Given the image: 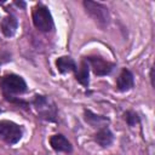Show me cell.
<instances>
[{"instance_id": "1", "label": "cell", "mask_w": 155, "mask_h": 155, "mask_svg": "<svg viewBox=\"0 0 155 155\" xmlns=\"http://www.w3.org/2000/svg\"><path fill=\"white\" fill-rule=\"evenodd\" d=\"M84 6L86 8V12L94 19V22L101 25L102 28L107 27L109 23V13L105 6H103L99 2H94V1H84Z\"/></svg>"}, {"instance_id": "2", "label": "cell", "mask_w": 155, "mask_h": 155, "mask_svg": "<svg viewBox=\"0 0 155 155\" xmlns=\"http://www.w3.org/2000/svg\"><path fill=\"white\" fill-rule=\"evenodd\" d=\"M33 22L41 31H50L53 28V21L50 11L44 5H36L33 10Z\"/></svg>"}, {"instance_id": "3", "label": "cell", "mask_w": 155, "mask_h": 155, "mask_svg": "<svg viewBox=\"0 0 155 155\" xmlns=\"http://www.w3.org/2000/svg\"><path fill=\"white\" fill-rule=\"evenodd\" d=\"M0 87L5 93H23L27 90L25 81L15 74L2 76L0 79Z\"/></svg>"}, {"instance_id": "4", "label": "cell", "mask_w": 155, "mask_h": 155, "mask_svg": "<svg viewBox=\"0 0 155 155\" xmlns=\"http://www.w3.org/2000/svg\"><path fill=\"white\" fill-rule=\"evenodd\" d=\"M0 137L10 144L17 143L22 137L21 127L12 121H0Z\"/></svg>"}, {"instance_id": "5", "label": "cell", "mask_w": 155, "mask_h": 155, "mask_svg": "<svg viewBox=\"0 0 155 155\" xmlns=\"http://www.w3.org/2000/svg\"><path fill=\"white\" fill-rule=\"evenodd\" d=\"M91 68L93 69V73L96 75H105L108 73H110V70L113 69V64L109 63L108 61L103 59L102 57H97V56H92L87 58Z\"/></svg>"}, {"instance_id": "6", "label": "cell", "mask_w": 155, "mask_h": 155, "mask_svg": "<svg viewBox=\"0 0 155 155\" xmlns=\"http://www.w3.org/2000/svg\"><path fill=\"white\" fill-rule=\"evenodd\" d=\"M50 143L52 145V148L57 151H64V153H68L71 150V145L69 143V140L62 136V134H54L51 137L50 139Z\"/></svg>"}, {"instance_id": "7", "label": "cell", "mask_w": 155, "mask_h": 155, "mask_svg": "<svg viewBox=\"0 0 155 155\" xmlns=\"http://www.w3.org/2000/svg\"><path fill=\"white\" fill-rule=\"evenodd\" d=\"M17 29V19L13 16H6L1 21V31L5 36H12Z\"/></svg>"}, {"instance_id": "8", "label": "cell", "mask_w": 155, "mask_h": 155, "mask_svg": "<svg viewBox=\"0 0 155 155\" xmlns=\"http://www.w3.org/2000/svg\"><path fill=\"white\" fill-rule=\"evenodd\" d=\"M133 86V75L131 71L124 69L117 78V88L120 91H127Z\"/></svg>"}, {"instance_id": "9", "label": "cell", "mask_w": 155, "mask_h": 155, "mask_svg": "<svg viewBox=\"0 0 155 155\" xmlns=\"http://www.w3.org/2000/svg\"><path fill=\"white\" fill-rule=\"evenodd\" d=\"M75 76H76V80L81 85H84V86L88 85V64H87V62L82 61L80 63L78 69H75Z\"/></svg>"}, {"instance_id": "10", "label": "cell", "mask_w": 155, "mask_h": 155, "mask_svg": "<svg viewBox=\"0 0 155 155\" xmlns=\"http://www.w3.org/2000/svg\"><path fill=\"white\" fill-rule=\"evenodd\" d=\"M57 69L61 73H68L71 70H75V63L70 57H61L56 62Z\"/></svg>"}, {"instance_id": "11", "label": "cell", "mask_w": 155, "mask_h": 155, "mask_svg": "<svg viewBox=\"0 0 155 155\" xmlns=\"http://www.w3.org/2000/svg\"><path fill=\"white\" fill-rule=\"evenodd\" d=\"M96 142L102 145V147H107L109 145L111 142H113V134L111 132L108 130V128H102L99 130L97 133H96V137H94Z\"/></svg>"}, {"instance_id": "12", "label": "cell", "mask_w": 155, "mask_h": 155, "mask_svg": "<svg viewBox=\"0 0 155 155\" xmlns=\"http://www.w3.org/2000/svg\"><path fill=\"white\" fill-rule=\"evenodd\" d=\"M125 116H126V120H127L128 125H131V126H133L136 122H138V116L134 113H127Z\"/></svg>"}]
</instances>
